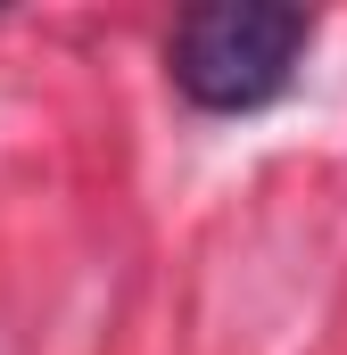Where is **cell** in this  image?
Masks as SVG:
<instances>
[{"mask_svg": "<svg viewBox=\"0 0 347 355\" xmlns=\"http://www.w3.org/2000/svg\"><path fill=\"white\" fill-rule=\"evenodd\" d=\"M306 42H314L306 8H281V0H207V8L174 17L166 75L198 116H257V107H273L298 83Z\"/></svg>", "mask_w": 347, "mask_h": 355, "instance_id": "cell-1", "label": "cell"}]
</instances>
